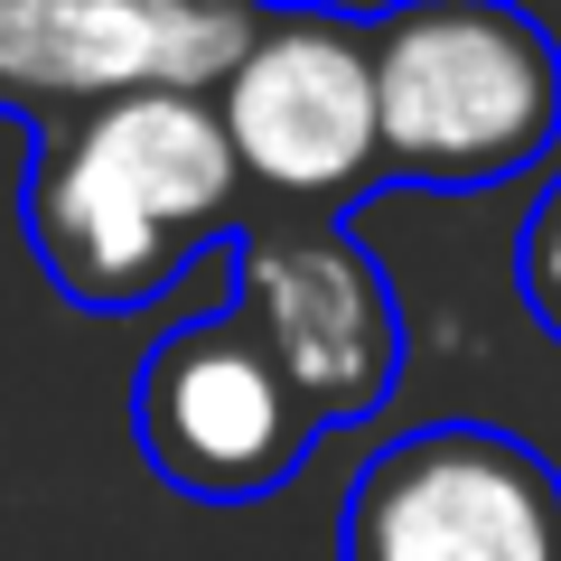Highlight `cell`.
<instances>
[{
	"mask_svg": "<svg viewBox=\"0 0 561 561\" xmlns=\"http://www.w3.org/2000/svg\"><path fill=\"white\" fill-rule=\"evenodd\" d=\"M515 300L534 309V328L561 346V179H542L534 216L515 234Z\"/></svg>",
	"mask_w": 561,
	"mask_h": 561,
	"instance_id": "8",
	"label": "cell"
},
{
	"mask_svg": "<svg viewBox=\"0 0 561 561\" xmlns=\"http://www.w3.org/2000/svg\"><path fill=\"white\" fill-rule=\"evenodd\" d=\"M234 319L262 337L280 383L300 393L309 431L383 412L402 383V300L383 262L346 234V216H290V206H243L234 234Z\"/></svg>",
	"mask_w": 561,
	"mask_h": 561,
	"instance_id": "3",
	"label": "cell"
},
{
	"mask_svg": "<svg viewBox=\"0 0 561 561\" xmlns=\"http://www.w3.org/2000/svg\"><path fill=\"white\" fill-rule=\"evenodd\" d=\"M20 216L57 300L122 319L179 290L234 234L243 169L206 94H113L38 122Z\"/></svg>",
	"mask_w": 561,
	"mask_h": 561,
	"instance_id": "1",
	"label": "cell"
},
{
	"mask_svg": "<svg viewBox=\"0 0 561 561\" xmlns=\"http://www.w3.org/2000/svg\"><path fill=\"white\" fill-rule=\"evenodd\" d=\"M225 150L243 169V197H272L290 216H337L383 179L375 160V66L365 20L319 0H272L234 76L216 84Z\"/></svg>",
	"mask_w": 561,
	"mask_h": 561,
	"instance_id": "4",
	"label": "cell"
},
{
	"mask_svg": "<svg viewBox=\"0 0 561 561\" xmlns=\"http://www.w3.org/2000/svg\"><path fill=\"white\" fill-rule=\"evenodd\" d=\"M337 561H561V468L496 421H421L356 468Z\"/></svg>",
	"mask_w": 561,
	"mask_h": 561,
	"instance_id": "5",
	"label": "cell"
},
{
	"mask_svg": "<svg viewBox=\"0 0 561 561\" xmlns=\"http://www.w3.org/2000/svg\"><path fill=\"white\" fill-rule=\"evenodd\" d=\"M272 0H0V113L57 122L113 94H216Z\"/></svg>",
	"mask_w": 561,
	"mask_h": 561,
	"instance_id": "7",
	"label": "cell"
},
{
	"mask_svg": "<svg viewBox=\"0 0 561 561\" xmlns=\"http://www.w3.org/2000/svg\"><path fill=\"white\" fill-rule=\"evenodd\" d=\"M365 66L383 187H505L561 140V47L524 0H393Z\"/></svg>",
	"mask_w": 561,
	"mask_h": 561,
	"instance_id": "2",
	"label": "cell"
},
{
	"mask_svg": "<svg viewBox=\"0 0 561 561\" xmlns=\"http://www.w3.org/2000/svg\"><path fill=\"white\" fill-rule=\"evenodd\" d=\"M131 440L179 496L197 505H253L300 478L309 459V412L262 356V337L234 309L169 328L131 375Z\"/></svg>",
	"mask_w": 561,
	"mask_h": 561,
	"instance_id": "6",
	"label": "cell"
}]
</instances>
